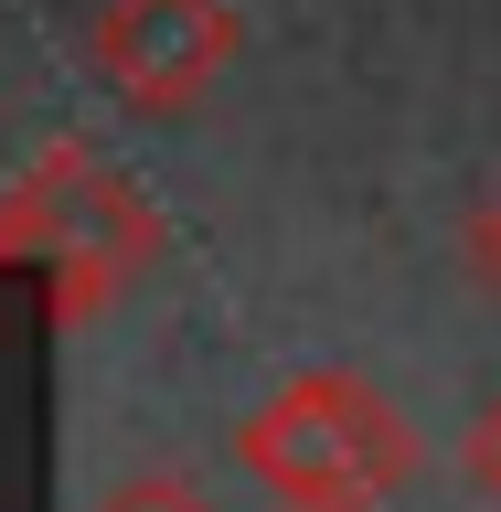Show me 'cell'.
I'll return each instance as SVG.
<instances>
[{"mask_svg":"<svg viewBox=\"0 0 501 512\" xmlns=\"http://www.w3.org/2000/svg\"><path fill=\"white\" fill-rule=\"evenodd\" d=\"M235 43H246L235 0H107L96 32H86L96 75H107L128 107H150V118L192 107V96L235 64Z\"/></svg>","mask_w":501,"mask_h":512,"instance_id":"obj_3","label":"cell"},{"mask_svg":"<svg viewBox=\"0 0 501 512\" xmlns=\"http://www.w3.org/2000/svg\"><path fill=\"white\" fill-rule=\"evenodd\" d=\"M96 512H224L203 480H182V470H139V480H118V491H96Z\"/></svg>","mask_w":501,"mask_h":512,"instance_id":"obj_4","label":"cell"},{"mask_svg":"<svg viewBox=\"0 0 501 512\" xmlns=\"http://www.w3.org/2000/svg\"><path fill=\"white\" fill-rule=\"evenodd\" d=\"M416 459H427L416 416L395 406L384 384L342 374V363L288 374L278 395L246 406V427H235V470L278 512H384L416 480Z\"/></svg>","mask_w":501,"mask_h":512,"instance_id":"obj_1","label":"cell"},{"mask_svg":"<svg viewBox=\"0 0 501 512\" xmlns=\"http://www.w3.org/2000/svg\"><path fill=\"white\" fill-rule=\"evenodd\" d=\"M171 256V224L96 139H54L32 150V171L0 192V267H43L54 320L86 331L118 288H139Z\"/></svg>","mask_w":501,"mask_h":512,"instance_id":"obj_2","label":"cell"},{"mask_svg":"<svg viewBox=\"0 0 501 512\" xmlns=\"http://www.w3.org/2000/svg\"><path fill=\"white\" fill-rule=\"evenodd\" d=\"M459 246H470V278H480V288L501 299V192H491V203L470 214V235H459Z\"/></svg>","mask_w":501,"mask_h":512,"instance_id":"obj_6","label":"cell"},{"mask_svg":"<svg viewBox=\"0 0 501 512\" xmlns=\"http://www.w3.org/2000/svg\"><path fill=\"white\" fill-rule=\"evenodd\" d=\"M459 470H470V491L501 512V395L480 406V427H470V438H459Z\"/></svg>","mask_w":501,"mask_h":512,"instance_id":"obj_5","label":"cell"}]
</instances>
